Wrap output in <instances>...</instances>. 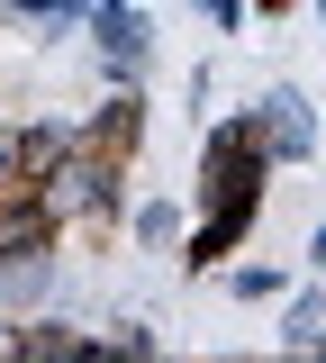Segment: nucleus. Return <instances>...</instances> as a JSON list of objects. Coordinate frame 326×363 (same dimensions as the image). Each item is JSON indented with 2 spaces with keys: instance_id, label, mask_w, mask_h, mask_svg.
<instances>
[{
  "instance_id": "obj_1",
  "label": "nucleus",
  "mask_w": 326,
  "mask_h": 363,
  "mask_svg": "<svg viewBox=\"0 0 326 363\" xmlns=\"http://www.w3.org/2000/svg\"><path fill=\"white\" fill-rule=\"evenodd\" d=\"M37 191V209H46L54 227H82V218H118V200H127V155H109V145H73L64 164H46V173L28 182Z\"/></svg>"
},
{
  "instance_id": "obj_2",
  "label": "nucleus",
  "mask_w": 326,
  "mask_h": 363,
  "mask_svg": "<svg viewBox=\"0 0 326 363\" xmlns=\"http://www.w3.org/2000/svg\"><path fill=\"white\" fill-rule=\"evenodd\" d=\"M91 37H100L109 82H145V64H154V18H145V9H127V0H91Z\"/></svg>"
},
{
  "instance_id": "obj_3",
  "label": "nucleus",
  "mask_w": 326,
  "mask_h": 363,
  "mask_svg": "<svg viewBox=\"0 0 326 363\" xmlns=\"http://www.w3.org/2000/svg\"><path fill=\"white\" fill-rule=\"evenodd\" d=\"M254 128H263V145H272V164H308V155H318V109H308L299 82L263 91V100H254Z\"/></svg>"
},
{
  "instance_id": "obj_4",
  "label": "nucleus",
  "mask_w": 326,
  "mask_h": 363,
  "mask_svg": "<svg viewBox=\"0 0 326 363\" xmlns=\"http://www.w3.org/2000/svg\"><path fill=\"white\" fill-rule=\"evenodd\" d=\"M254 218H263V191H227V200H209V218L190 227L182 264H190V272H218L235 245H245V227H254Z\"/></svg>"
},
{
  "instance_id": "obj_5",
  "label": "nucleus",
  "mask_w": 326,
  "mask_h": 363,
  "mask_svg": "<svg viewBox=\"0 0 326 363\" xmlns=\"http://www.w3.org/2000/svg\"><path fill=\"white\" fill-rule=\"evenodd\" d=\"M82 136H91V145H109V155H127V145L145 136V100H136V82H118V100H100V118H91Z\"/></svg>"
},
{
  "instance_id": "obj_6",
  "label": "nucleus",
  "mask_w": 326,
  "mask_h": 363,
  "mask_svg": "<svg viewBox=\"0 0 326 363\" xmlns=\"http://www.w3.org/2000/svg\"><path fill=\"white\" fill-rule=\"evenodd\" d=\"M73 145H82V128H64V118H28V128H18V155H28V182L46 173V164H64Z\"/></svg>"
},
{
  "instance_id": "obj_7",
  "label": "nucleus",
  "mask_w": 326,
  "mask_h": 363,
  "mask_svg": "<svg viewBox=\"0 0 326 363\" xmlns=\"http://www.w3.org/2000/svg\"><path fill=\"white\" fill-rule=\"evenodd\" d=\"M82 345H91V336H73V327H54V318H28V327H18V354L28 363H82Z\"/></svg>"
},
{
  "instance_id": "obj_8",
  "label": "nucleus",
  "mask_w": 326,
  "mask_h": 363,
  "mask_svg": "<svg viewBox=\"0 0 326 363\" xmlns=\"http://www.w3.org/2000/svg\"><path fill=\"white\" fill-rule=\"evenodd\" d=\"M281 345H290V354H326V300H318V291H308V300H290Z\"/></svg>"
},
{
  "instance_id": "obj_9",
  "label": "nucleus",
  "mask_w": 326,
  "mask_h": 363,
  "mask_svg": "<svg viewBox=\"0 0 326 363\" xmlns=\"http://www.w3.org/2000/svg\"><path fill=\"white\" fill-rule=\"evenodd\" d=\"M136 245H182V209L173 200H145L136 209Z\"/></svg>"
},
{
  "instance_id": "obj_10",
  "label": "nucleus",
  "mask_w": 326,
  "mask_h": 363,
  "mask_svg": "<svg viewBox=\"0 0 326 363\" xmlns=\"http://www.w3.org/2000/svg\"><path fill=\"white\" fill-rule=\"evenodd\" d=\"M227 291L235 300H281V272L272 264H245V272H227Z\"/></svg>"
},
{
  "instance_id": "obj_11",
  "label": "nucleus",
  "mask_w": 326,
  "mask_h": 363,
  "mask_svg": "<svg viewBox=\"0 0 326 363\" xmlns=\"http://www.w3.org/2000/svg\"><path fill=\"white\" fill-rule=\"evenodd\" d=\"M0 9H18V18H91V0H0Z\"/></svg>"
},
{
  "instance_id": "obj_12",
  "label": "nucleus",
  "mask_w": 326,
  "mask_h": 363,
  "mask_svg": "<svg viewBox=\"0 0 326 363\" xmlns=\"http://www.w3.org/2000/svg\"><path fill=\"white\" fill-rule=\"evenodd\" d=\"M0 191H28V155H18V128H0Z\"/></svg>"
},
{
  "instance_id": "obj_13",
  "label": "nucleus",
  "mask_w": 326,
  "mask_h": 363,
  "mask_svg": "<svg viewBox=\"0 0 326 363\" xmlns=\"http://www.w3.org/2000/svg\"><path fill=\"white\" fill-rule=\"evenodd\" d=\"M109 354H127V363H145V354H154V327H136V318H127V327L109 336Z\"/></svg>"
},
{
  "instance_id": "obj_14",
  "label": "nucleus",
  "mask_w": 326,
  "mask_h": 363,
  "mask_svg": "<svg viewBox=\"0 0 326 363\" xmlns=\"http://www.w3.org/2000/svg\"><path fill=\"white\" fill-rule=\"evenodd\" d=\"M199 9H209L218 28H245V9H254V0H199Z\"/></svg>"
},
{
  "instance_id": "obj_15",
  "label": "nucleus",
  "mask_w": 326,
  "mask_h": 363,
  "mask_svg": "<svg viewBox=\"0 0 326 363\" xmlns=\"http://www.w3.org/2000/svg\"><path fill=\"white\" fill-rule=\"evenodd\" d=\"M9 354H18V327H0V363H9Z\"/></svg>"
},
{
  "instance_id": "obj_16",
  "label": "nucleus",
  "mask_w": 326,
  "mask_h": 363,
  "mask_svg": "<svg viewBox=\"0 0 326 363\" xmlns=\"http://www.w3.org/2000/svg\"><path fill=\"white\" fill-rule=\"evenodd\" d=\"M254 9H290V0H254Z\"/></svg>"
},
{
  "instance_id": "obj_17",
  "label": "nucleus",
  "mask_w": 326,
  "mask_h": 363,
  "mask_svg": "<svg viewBox=\"0 0 326 363\" xmlns=\"http://www.w3.org/2000/svg\"><path fill=\"white\" fill-rule=\"evenodd\" d=\"M318 18H326V0H318Z\"/></svg>"
}]
</instances>
